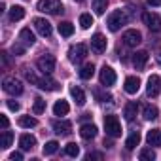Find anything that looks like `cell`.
Returning a JSON list of instances; mask_svg holds the SVG:
<instances>
[{
	"label": "cell",
	"instance_id": "ee69618b",
	"mask_svg": "<svg viewBox=\"0 0 161 161\" xmlns=\"http://www.w3.org/2000/svg\"><path fill=\"white\" fill-rule=\"evenodd\" d=\"M104 146L106 148H112V140H104Z\"/></svg>",
	"mask_w": 161,
	"mask_h": 161
},
{
	"label": "cell",
	"instance_id": "44dd1931",
	"mask_svg": "<svg viewBox=\"0 0 161 161\" xmlns=\"http://www.w3.org/2000/svg\"><path fill=\"white\" fill-rule=\"evenodd\" d=\"M146 142H148V146H161V131H159V129H152V131H148V135H146Z\"/></svg>",
	"mask_w": 161,
	"mask_h": 161
},
{
	"label": "cell",
	"instance_id": "b9f144b4",
	"mask_svg": "<svg viewBox=\"0 0 161 161\" xmlns=\"http://www.w3.org/2000/svg\"><path fill=\"white\" fill-rule=\"evenodd\" d=\"M148 6H152V8H159V6H161V0H148Z\"/></svg>",
	"mask_w": 161,
	"mask_h": 161
},
{
	"label": "cell",
	"instance_id": "4dcf8cb0",
	"mask_svg": "<svg viewBox=\"0 0 161 161\" xmlns=\"http://www.w3.org/2000/svg\"><path fill=\"white\" fill-rule=\"evenodd\" d=\"M106 6H108V0H93V10L97 15H103L106 12Z\"/></svg>",
	"mask_w": 161,
	"mask_h": 161
},
{
	"label": "cell",
	"instance_id": "30bf717a",
	"mask_svg": "<svg viewBox=\"0 0 161 161\" xmlns=\"http://www.w3.org/2000/svg\"><path fill=\"white\" fill-rule=\"evenodd\" d=\"M123 44L127 46V47H136L140 42H142V34L136 31V29H129V31H125L123 32Z\"/></svg>",
	"mask_w": 161,
	"mask_h": 161
},
{
	"label": "cell",
	"instance_id": "83f0119b",
	"mask_svg": "<svg viewBox=\"0 0 161 161\" xmlns=\"http://www.w3.org/2000/svg\"><path fill=\"white\" fill-rule=\"evenodd\" d=\"M23 17H25V8L23 6H14L10 10V19L12 21H21Z\"/></svg>",
	"mask_w": 161,
	"mask_h": 161
},
{
	"label": "cell",
	"instance_id": "484cf974",
	"mask_svg": "<svg viewBox=\"0 0 161 161\" xmlns=\"http://www.w3.org/2000/svg\"><path fill=\"white\" fill-rule=\"evenodd\" d=\"M59 34H61V36H64V38H70V36L74 34V25H72V23H68V21L59 23Z\"/></svg>",
	"mask_w": 161,
	"mask_h": 161
},
{
	"label": "cell",
	"instance_id": "ab89813d",
	"mask_svg": "<svg viewBox=\"0 0 161 161\" xmlns=\"http://www.w3.org/2000/svg\"><path fill=\"white\" fill-rule=\"evenodd\" d=\"M10 159L12 161H21L23 159V153L21 152H14V153H10Z\"/></svg>",
	"mask_w": 161,
	"mask_h": 161
},
{
	"label": "cell",
	"instance_id": "e575fe53",
	"mask_svg": "<svg viewBox=\"0 0 161 161\" xmlns=\"http://www.w3.org/2000/svg\"><path fill=\"white\" fill-rule=\"evenodd\" d=\"M80 25H82V29H89L93 25L91 14H82V15H80Z\"/></svg>",
	"mask_w": 161,
	"mask_h": 161
},
{
	"label": "cell",
	"instance_id": "f1b7e54d",
	"mask_svg": "<svg viewBox=\"0 0 161 161\" xmlns=\"http://www.w3.org/2000/svg\"><path fill=\"white\" fill-rule=\"evenodd\" d=\"M19 125H21L23 129H31V127H36V125H38V121H36V118L21 116V118H19Z\"/></svg>",
	"mask_w": 161,
	"mask_h": 161
},
{
	"label": "cell",
	"instance_id": "4fadbf2b",
	"mask_svg": "<svg viewBox=\"0 0 161 161\" xmlns=\"http://www.w3.org/2000/svg\"><path fill=\"white\" fill-rule=\"evenodd\" d=\"M34 29H36L42 36H46V38H49V36H51V32H53L51 23H49V21H46V19H42V17L34 19Z\"/></svg>",
	"mask_w": 161,
	"mask_h": 161
},
{
	"label": "cell",
	"instance_id": "8d00e7d4",
	"mask_svg": "<svg viewBox=\"0 0 161 161\" xmlns=\"http://www.w3.org/2000/svg\"><path fill=\"white\" fill-rule=\"evenodd\" d=\"M25 44H21V42H17V44H14V47H12V53L14 55H23V51H25Z\"/></svg>",
	"mask_w": 161,
	"mask_h": 161
},
{
	"label": "cell",
	"instance_id": "52a82bcc",
	"mask_svg": "<svg viewBox=\"0 0 161 161\" xmlns=\"http://www.w3.org/2000/svg\"><path fill=\"white\" fill-rule=\"evenodd\" d=\"M2 89L8 93V95H21L23 93V84L15 78H4L2 80Z\"/></svg>",
	"mask_w": 161,
	"mask_h": 161
},
{
	"label": "cell",
	"instance_id": "d590c367",
	"mask_svg": "<svg viewBox=\"0 0 161 161\" xmlns=\"http://www.w3.org/2000/svg\"><path fill=\"white\" fill-rule=\"evenodd\" d=\"M32 112H34V114L46 112V101H44V99H36V101H34V106H32Z\"/></svg>",
	"mask_w": 161,
	"mask_h": 161
},
{
	"label": "cell",
	"instance_id": "60d3db41",
	"mask_svg": "<svg viewBox=\"0 0 161 161\" xmlns=\"http://www.w3.org/2000/svg\"><path fill=\"white\" fill-rule=\"evenodd\" d=\"M8 108L14 110V112H17V110H19V103H15V101H8Z\"/></svg>",
	"mask_w": 161,
	"mask_h": 161
},
{
	"label": "cell",
	"instance_id": "d6a6232c",
	"mask_svg": "<svg viewBox=\"0 0 161 161\" xmlns=\"http://www.w3.org/2000/svg\"><path fill=\"white\" fill-rule=\"evenodd\" d=\"M64 153H66L68 157H78V155H80V146L74 144V142H70V144L64 146Z\"/></svg>",
	"mask_w": 161,
	"mask_h": 161
},
{
	"label": "cell",
	"instance_id": "74e56055",
	"mask_svg": "<svg viewBox=\"0 0 161 161\" xmlns=\"http://www.w3.org/2000/svg\"><path fill=\"white\" fill-rule=\"evenodd\" d=\"M86 159H87V161H93V159H104V153H103V152H91V153L86 155Z\"/></svg>",
	"mask_w": 161,
	"mask_h": 161
},
{
	"label": "cell",
	"instance_id": "7402d4cb",
	"mask_svg": "<svg viewBox=\"0 0 161 161\" xmlns=\"http://www.w3.org/2000/svg\"><path fill=\"white\" fill-rule=\"evenodd\" d=\"M70 95H72V99L76 101V104H78V106H84V104H86V93L80 89V87L72 86V87H70Z\"/></svg>",
	"mask_w": 161,
	"mask_h": 161
},
{
	"label": "cell",
	"instance_id": "9a60e30c",
	"mask_svg": "<svg viewBox=\"0 0 161 161\" xmlns=\"http://www.w3.org/2000/svg\"><path fill=\"white\" fill-rule=\"evenodd\" d=\"M80 135H82L84 140H93L97 136V125L93 123H84L82 127H80Z\"/></svg>",
	"mask_w": 161,
	"mask_h": 161
},
{
	"label": "cell",
	"instance_id": "f6af8a7d",
	"mask_svg": "<svg viewBox=\"0 0 161 161\" xmlns=\"http://www.w3.org/2000/svg\"><path fill=\"white\" fill-rule=\"evenodd\" d=\"M78 2H82V0H78Z\"/></svg>",
	"mask_w": 161,
	"mask_h": 161
},
{
	"label": "cell",
	"instance_id": "5bb4252c",
	"mask_svg": "<svg viewBox=\"0 0 161 161\" xmlns=\"http://www.w3.org/2000/svg\"><path fill=\"white\" fill-rule=\"evenodd\" d=\"M51 127H53V131H55L59 136H68V135L72 133V123H70V121H59V119H55Z\"/></svg>",
	"mask_w": 161,
	"mask_h": 161
},
{
	"label": "cell",
	"instance_id": "3957f363",
	"mask_svg": "<svg viewBox=\"0 0 161 161\" xmlns=\"http://www.w3.org/2000/svg\"><path fill=\"white\" fill-rule=\"evenodd\" d=\"M104 131H106V135L112 136V138L121 136V123H119L118 116H112V114L104 116Z\"/></svg>",
	"mask_w": 161,
	"mask_h": 161
},
{
	"label": "cell",
	"instance_id": "f546056e",
	"mask_svg": "<svg viewBox=\"0 0 161 161\" xmlns=\"http://www.w3.org/2000/svg\"><path fill=\"white\" fill-rule=\"evenodd\" d=\"M12 142H14V133L4 129V131H2V142H0V148H4V150H6V148L12 146Z\"/></svg>",
	"mask_w": 161,
	"mask_h": 161
},
{
	"label": "cell",
	"instance_id": "6da1fadb",
	"mask_svg": "<svg viewBox=\"0 0 161 161\" xmlns=\"http://www.w3.org/2000/svg\"><path fill=\"white\" fill-rule=\"evenodd\" d=\"M23 74H25V78L29 80L32 86H36V87H40V89H44V91H59V89H61L59 82H55L53 78H49V74L38 76L36 70H31V68H25Z\"/></svg>",
	"mask_w": 161,
	"mask_h": 161
},
{
	"label": "cell",
	"instance_id": "f35d334b",
	"mask_svg": "<svg viewBox=\"0 0 161 161\" xmlns=\"http://www.w3.org/2000/svg\"><path fill=\"white\" fill-rule=\"evenodd\" d=\"M0 125H2V129H8V125H10V121L4 114H0Z\"/></svg>",
	"mask_w": 161,
	"mask_h": 161
},
{
	"label": "cell",
	"instance_id": "8992f818",
	"mask_svg": "<svg viewBox=\"0 0 161 161\" xmlns=\"http://www.w3.org/2000/svg\"><path fill=\"white\" fill-rule=\"evenodd\" d=\"M55 64H57V59H55L53 55H49V53L42 55V57L36 61V66H38V70H40L42 74H51V72L55 70Z\"/></svg>",
	"mask_w": 161,
	"mask_h": 161
},
{
	"label": "cell",
	"instance_id": "4316f807",
	"mask_svg": "<svg viewBox=\"0 0 161 161\" xmlns=\"http://www.w3.org/2000/svg\"><path fill=\"white\" fill-rule=\"evenodd\" d=\"M138 144H140V133L138 131H133L129 135V138L125 140V146H127V150H135Z\"/></svg>",
	"mask_w": 161,
	"mask_h": 161
},
{
	"label": "cell",
	"instance_id": "603a6c76",
	"mask_svg": "<svg viewBox=\"0 0 161 161\" xmlns=\"http://www.w3.org/2000/svg\"><path fill=\"white\" fill-rule=\"evenodd\" d=\"M142 116H144V119L153 121V119L159 118V110H157L155 106H152V104H146V106L142 108Z\"/></svg>",
	"mask_w": 161,
	"mask_h": 161
},
{
	"label": "cell",
	"instance_id": "7c38bea8",
	"mask_svg": "<svg viewBox=\"0 0 161 161\" xmlns=\"http://www.w3.org/2000/svg\"><path fill=\"white\" fill-rule=\"evenodd\" d=\"M106 38L101 34V32H97V34H93V38H91V49L95 51V53H104L106 51Z\"/></svg>",
	"mask_w": 161,
	"mask_h": 161
},
{
	"label": "cell",
	"instance_id": "836d02e7",
	"mask_svg": "<svg viewBox=\"0 0 161 161\" xmlns=\"http://www.w3.org/2000/svg\"><path fill=\"white\" fill-rule=\"evenodd\" d=\"M138 155H140L142 161H153V159H155V152H153L152 148H142Z\"/></svg>",
	"mask_w": 161,
	"mask_h": 161
},
{
	"label": "cell",
	"instance_id": "ac0fdd59",
	"mask_svg": "<svg viewBox=\"0 0 161 161\" xmlns=\"http://www.w3.org/2000/svg\"><path fill=\"white\" fill-rule=\"evenodd\" d=\"M136 112H138V103H135V101L127 103L125 108H123V116H125L127 121H133V119L136 118Z\"/></svg>",
	"mask_w": 161,
	"mask_h": 161
},
{
	"label": "cell",
	"instance_id": "8fae6325",
	"mask_svg": "<svg viewBox=\"0 0 161 161\" xmlns=\"http://www.w3.org/2000/svg\"><path fill=\"white\" fill-rule=\"evenodd\" d=\"M159 91H161V78L155 76V74H152L148 78V84H146V95L153 99V97L159 95Z\"/></svg>",
	"mask_w": 161,
	"mask_h": 161
},
{
	"label": "cell",
	"instance_id": "ba28073f",
	"mask_svg": "<svg viewBox=\"0 0 161 161\" xmlns=\"http://www.w3.org/2000/svg\"><path fill=\"white\" fill-rule=\"evenodd\" d=\"M142 21L148 25V29L152 32H161V17L153 12H144L142 14Z\"/></svg>",
	"mask_w": 161,
	"mask_h": 161
},
{
	"label": "cell",
	"instance_id": "e0dca14e",
	"mask_svg": "<svg viewBox=\"0 0 161 161\" xmlns=\"http://www.w3.org/2000/svg\"><path fill=\"white\" fill-rule=\"evenodd\" d=\"M148 51H136V53H133V64H135V68L136 70H142L144 66H146V63H148Z\"/></svg>",
	"mask_w": 161,
	"mask_h": 161
},
{
	"label": "cell",
	"instance_id": "d4e9b609",
	"mask_svg": "<svg viewBox=\"0 0 161 161\" xmlns=\"http://www.w3.org/2000/svg\"><path fill=\"white\" fill-rule=\"evenodd\" d=\"M93 74H95V64L93 63H87V64H84L80 68V78L82 80H91Z\"/></svg>",
	"mask_w": 161,
	"mask_h": 161
},
{
	"label": "cell",
	"instance_id": "ffe728a7",
	"mask_svg": "<svg viewBox=\"0 0 161 161\" xmlns=\"http://www.w3.org/2000/svg\"><path fill=\"white\" fill-rule=\"evenodd\" d=\"M19 42L25 44V46H32V44L36 42L34 32H32L31 29H21V32H19Z\"/></svg>",
	"mask_w": 161,
	"mask_h": 161
},
{
	"label": "cell",
	"instance_id": "cb8c5ba5",
	"mask_svg": "<svg viewBox=\"0 0 161 161\" xmlns=\"http://www.w3.org/2000/svg\"><path fill=\"white\" fill-rule=\"evenodd\" d=\"M68 110H70V106H68V103L63 101V99L53 104V114H55V116H66Z\"/></svg>",
	"mask_w": 161,
	"mask_h": 161
},
{
	"label": "cell",
	"instance_id": "277c9868",
	"mask_svg": "<svg viewBox=\"0 0 161 161\" xmlns=\"http://www.w3.org/2000/svg\"><path fill=\"white\" fill-rule=\"evenodd\" d=\"M36 8L44 14H51V15H57V14H63V4L61 0H40L36 4Z\"/></svg>",
	"mask_w": 161,
	"mask_h": 161
},
{
	"label": "cell",
	"instance_id": "7bdbcfd3",
	"mask_svg": "<svg viewBox=\"0 0 161 161\" xmlns=\"http://www.w3.org/2000/svg\"><path fill=\"white\" fill-rule=\"evenodd\" d=\"M155 59H157V63L161 64V47H159V49L155 51Z\"/></svg>",
	"mask_w": 161,
	"mask_h": 161
},
{
	"label": "cell",
	"instance_id": "2e32d148",
	"mask_svg": "<svg viewBox=\"0 0 161 161\" xmlns=\"http://www.w3.org/2000/svg\"><path fill=\"white\" fill-rule=\"evenodd\" d=\"M125 93H129V95H135V93H138V89H140V80L136 78V76H129L127 80H125Z\"/></svg>",
	"mask_w": 161,
	"mask_h": 161
},
{
	"label": "cell",
	"instance_id": "1f68e13d",
	"mask_svg": "<svg viewBox=\"0 0 161 161\" xmlns=\"http://www.w3.org/2000/svg\"><path fill=\"white\" fill-rule=\"evenodd\" d=\"M57 150H59V142H57V140H49V142H46V146H44V155H53Z\"/></svg>",
	"mask_w": 161,
	"mask_h": 161
},
{
	"label": "cell",
	"instance_id": "7a4b0ae2",
	"mask_svg": "<svg viewBox=\"0 0 161 161\" xmlns=\"http://www.w3.org/2000/svg\"><path fill=\"white\" fill-rule=\"evenodd\" d=\"M127 21H129L127 10H116V12H112V14L108 15L106 25H108V29H110L112 32H118L123 25H127Z\"/></svg>",
	"mask_w": 161,
	"mask_h": 161
},
{
	"label": "cell",
	"instance_id": "d6986e66",
	"mask_svg": "<svg viewBox=\"0 0 161 161\" xmlns=\"http://www.w3.org/2000/svg\"><path fill=\"white\" fill-rule=\"evenodd\" d=\"M19 146H21V150H32V148L36 146V138H34L32 135L25 133V135L19 136Z\"/></svg>",
	"mask_w": 161,
	"mask_h": 161
},
{
	"label": "cell",
	"instance_id": "9c48e42d",
	"mask_svg": "<svg viewBox=\"0 0 161 161\" xmlns=\"http://www.w3.org/2000/svg\"><path fill=\"white\" fill-rule=\"evenodd\" d=\"M99 80H101V86H104V87H112L114 84H116V72H114V68H110V66H103L101 68V72H99Z\"/></svg>",
	"mask_w": 161,
	"mask_h": 161
},
{
	"label": "cell",
	"instance_id": "5b68a950",
	"mask_svg": "<svg viewBox=\"0 0 161 161\" xmlns=\"http://www.w3.org/2000/svg\"><path fill=\"white\" fill-rule=\"evenodd\" d=\"M86 57H87V46L86 44H76V46H72L68 49V59L74 64H80Z\"/></svg>",
	"mask_w": 161,
	"mask_h": 161
}]
</instances>
